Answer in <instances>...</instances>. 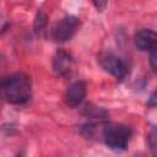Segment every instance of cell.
I'll return each instance as SVG.
<instances>
[{"label": "cell", "instance_id": "cell-1", "mask_svg": "<svg viewBox=\"0 0 157 157\" xmlns=\"http://www.w3.org/2000/svg\"><path fill=\"white\" fill-rule=\"evenodd\" d=\"M1 90L11 104H25L32 96V81L25 72H13L1 81Z\"/></svg>", "mask_w": 157, "mask_h": 157}, {"label": "cell", "instance_id": "cell-2", "mask_svg": "<svg viewBox=\"0 0 157 157\" xmlns=\"http://www.w3.org/2000/svg\"><path fill=\"white\" fill-rule=\"evenodd\" d=\"M104 144L113 151H124L128 147L129 140L131 137V129L126 125L115 123H103L101 124L99 131Z\"/></svg>", "mask_w": 157, "mask_h": 157}, {"label": "cell", "instance_id": "cell-3", "mask_svg": "<svg viewBox=\"0 0 157 157\" xmlns=\"http://www.w3.org/2000/svg\"><path fill=\"white\" fill-rule=\"evenodd\" d=\"M78 26L80 20L77 17L71 15L65 16L53 27L50 32V38L55 43H65L75 36L76 31L78 29Z\"/></svg>", "mask_w": 157, "mask_h": 157}, {"label": "cell", "instance_id": "cell-4", "mask_svg": "<svg viewBox=\"0 0 157 157\" xmlns=\"http://www.w3.org/2000/svg\"><path fill=\"white\" fill-rule=\"evenodd\" d=\"M99 63H101V66L107 72H109L110 75H113L118 80H123L128 75L129 69H128L126 63L121 58L117 56L113 53L102 54L99 56Z\"/></svg>", "mask_w": 157, "mask_h": 157}, {"label": "cell", "instance_id": "cell-5", "mask_svg": "<svg viewBox=\"0 0 157 157\" xmlns=\"http://www.w3.org/2000/svg\"><path fill=\"white\" fill-rule=\"evenodd\" d=\"M75 69V60L74 58L64 52V50H58L56 54L53 58V70L58 76L66 77L72 74Z\"/></svg>", "mask_w": 157, "mask_h": 157}, {"label": "cell", "instance_id": "cell-6", "mask_svg": "<svg viewBox=\"0 0 157 157\" xmlns=\"http://www.w3.org/2000/svg\"><path fill=\"white\" fill-rule=\"evenodd\" d=\"M135 45L141 52H150L157 47V32L150 28H142L135 33Z\"/></svg>", "mask_w": 157, "mask_h": 157}, {"label": "cell", "instance_id": "cell-7", "mask_svg": "<svg viewBox=\"0 0 157 157\" xmlns=\"http://www.w3.org/2000/svg\"><path fill=\"white\" fill-rule=\"evenodd\" d=\"M86 97V83L83 81H76L70 85L65 93V103L71 107L76 108L78 107Z\"/></svg>", "mask_w": 157, "mask_h": 157}, {"label": "cell", "instance_id": "cell-8", "mask_svg": "<svg viewBox=\"0 0 157 157\" xmlns=\"http://www.w3.org/2000/svg\"><path fill=\"white\" fill-rule=\"evenodd\" d=\"M45 27H47V15L43 11H38L34 18V25H33L34 32L37 34H42L45 31Z\"/></svg>", "mask_w": 157, "mask_h": 157}, {"label": "cell", "instance_id": "cell-9", "mask_svg": "<svg viewBox=\"0 0 157 157\" xmlns=\"http://www.w3.org/2000/svg\"><path fill=\"white\" fill-rule=\"evenodd\" d=\"M147 141H148L151 152L155 156H157V126L151 129V131L148 132V136H147Z\"/></svg>", "mask_w": 157, "mask_h": 157}, {"label": "cell", "instance_id": "cell-10", "mask_svg": "<svg viewBox=\"0 0 157 157\" xmlns=\"http://www.w3.org/2000/svg\"><path fill=\"white\" fill-rule=\"evenodd\" d=\"M148 53H150V65L153 69V71L157 72V47H155Z\"/></svg>", "mask_w": 157, "mask_h": 157}, {"label": "cell", "instance_id": "cell-11", "mask_svg": "<svg viewBox=\"0 0 157 157\" xmlns=\"http://www.w3.org/2000/svg\"><path fill=\"white\" fill-rule=\"evenodd\" d=\"M92 2H93V5H94L96 10L99 11V12H102V11L105 10L107 4H108V0H92Z\"/></svg>", "mask_w": 157, "mask_h": 157}, {"label": "cell", "instance_id": "cell-12", "mask_svg": "<svg viewBox=\"0 0 157 157\" xmlns=\"http://www.w3.org/2000/svg\"><path fill=\"white\" fill-rule=\"evenodd\" d=\"M147 105L148 107H157V88L151 93V96L147 99Z\"/></svg>", "mask_w": 157, "mask_h": 157}]
</instances>
